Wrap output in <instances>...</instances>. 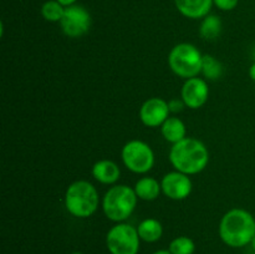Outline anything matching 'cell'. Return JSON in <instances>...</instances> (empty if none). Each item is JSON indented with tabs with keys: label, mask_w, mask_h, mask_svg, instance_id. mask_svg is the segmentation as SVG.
Here are the masks:
<instances>
[{
	"label": "cell",
	"mask_w": 255,
	"mask_h": 254,
	"mask_svg": "<svg viewBox=\"0 0 255 254\" xmlns=\"http://www.w3.org/2000/svg\"><path fill=\"white\" fill-rule=\"evenodd\" d=\"M222 29H223V24H222L221 17L214 14H209L202 19L201 25H199V35L203 40L212 41L219 37V35L222 34Z\"/></svg>",
	"instance_id": "cell-17"
},
{
	"label": "cell",
	"mask_w": 255,
	"mask_h": 254,
	"mask_svg": "<svg viewBox=\"0 0 255 254\" xmlns=\"http://www.w3.org/2000/svg\"><path fill=\"white\" fill-rule=\"evenodd\" d=\"M169 162L176 171L194 176L207 168L209 163V151L206 144L194 137H186L172 144L168 154Z\"/></svg>",
	"instance_id": "cell-1"
},
{
	"label": "cell",
	"mask_w": 255,
	"mask_h": 254,
	"mask_svg": "<svg viewBox=\"0 0 255 254\" xmlns=\"http://www.w3.org/2000/svg\"><path fill=\"white\" fill-rule=\"evenodd\" d=\"M100 202L96 187L85 179L72 182L65 192V208L76 218H89L94 216L99 209Z\"/></svg>",
	"instance_id": "cell-4"
},
{
	"label": "cell",
	"mask_w": 255,
	"mask_h": 254,
	"mask_svg": "<svg viewBox=\"0 0 255 254\" xmlns=\"http://www.w3.org/2000/svg\"><path fill=\"white\" fill-rule=\"evenodd\" d=\"M201 74L207 80L216 81V80H218L223 75V65L213 55H203Z\"/></svg>",
	"instance_id": "cell-18"
},
{
	"label": "cell",
	"mask_w": 255,
	"mask_h": 254,
	"mask_svg": "<svg viewBox=\"0 0 255 254\" xmlns=\"http://www.w3.org/2000/svg\"><path fill=\"white\" fill-rule=\"evenodd\" d=\"M251 246H252V248H253L254 251H255V236H254V238L252 239V242H251Z\"/></svg>",
	"instance_id": "cell-26"
},
{
	"label": "cell",
	"mask_w": 255,
	"mask_h": 254,
	"mask_svg": "<svg viewBox=\"0 0 255 254\" xmlns=\"http://www.w3.org/2000/svg\"><path fill=\"white\" fill-rule=\"evenodd\" d=\"M168 251L172 254H193L196 252V244L189 237L179 236L169 243Z\"/></svg>",
	"instance_id": "cell-20"
},
{
	"label": "cell",
	"mask_w": 255,
	"mask_h": 254,
	"mask_svg": "<svg viewBox=\"0 0 255 254\" xmlns=\"http://www.w3.org/2000/svg\"><path fill=\"white\" fill-rule=\"evenodd\" d=\"M66 7L62 6L57 0H47L42 4L40 12L41 16L49 22H60Z\"/></svg>",
	"instance_id": "cell-19"
},
{
	"label": "cell",
	"mask_w": 255,
	"mask_h": 254,
	"mask_svg": "<svg viewBox=\"0 0 255 254\" xmlns=\"http://www.w3.org/2000/svg\"><path fill=\"white\" fill-rule=\"evenodd\" d=\"M91 173L99 183L114 186L121 177V169L119 164L111 159H100L92 166Z\"/></svg>",
	"instance_id": "cell-13"
},
{
	"label": "cell",
	"mask_w": 255,
	"mask_h": 254,
	"mask_svg": "<svg viewBox=\"0 0 255 254\" xmlns=\"http://www.w3.org/2000/svg\"><path fill=\"white\" fill-rule=\"evenodd\" d=\"M137 202L138 197L133 187L127 184H114L102 197V212L109 221L114 223H122L133 214Z\"/></svg>",
	"instance_id": "cell-3"
},
{
	"label": "cell",
	"mask_w": 255,
	"mask_h": 254,
	"mask_svg": "<svg viewBox=\"0 0 255 254\" xmlns=\"http://www.w3.org/2000/svg\"><path fill=\"white\" fill-rule=\"evenodd\" d=\"M213 4L222 11H232L238 6L239 0H213Z\"/></svg>",
	"instance_id": "cell-21"
},
{
	"label": "cell",
	"mask_w": 255,
	"mask_h": 254,
	"mask_svg": "<svg viewBox=\"0 0 255 254\" xmlns=\"http://www.w3.org/2000/svg\"><path fill=\"white\" fill-rule=\"evenodd\" d=\"M71 254H82L81 252H74V253H71Z\"/></svg>",
	"instance_id": "cell-27"
},
{
	"label": "cell",
	"mask_w": 255,
	"mask_h": 254,
	"mask_svg": "<svg viewBox=\"0 0 255 254\" xmlns=\"http://www.w3.org/2000/svg\"><path fill=\"white\" fill-rule=\"evenodd\" d=\"M59 24L67 37L77 39L89 32L92 24L91 14L86 7L75 4L65 9L64 16Z\"/></svg>",
	"instance_id": "cell-8"
},
{
	"label": "cell",
	"mask_w": 255,
	"mask_h": 254,
	"mask_svg": "<svg viewBox=\"0 0 255 254\" xmlns=\"http://www.w3.org/2000/svg\"><path fill=\"white\" fill-rule=\"evenodd\" d=\"M168 107L171 114H179V112L183 111L186 109V104L182 100V97H173L168 101Z\"/></svg>",
	"instance_id": "cell-22"
},
{
	"label": "cell",
	"mask_w": 255,
	"mask_h": 254,
	"mask_svg": "<svg viewBox=\"0 0 255 254\" xmlns=\"http://www.w3.org/2000/svg\"><path fill=\"white\" fill-rule=\"evenodd\" d=\"M141 241L146 243H156L163 236V226L156 218H146L136 227Z\"/></svg>",
	"instance_id": "cell-16"
},
{
	"label": "cell",
	"mask_w": 255,
	"mask_h": 254,
	"mask_svg": "<svg viewBox=\"0 0 255 254\" xmlns=\"http://www.w3.org/2000/svg\"><path fill=\"white\" fill-rule=\"evenodd\" d=\"M152 254H172V253L168 251V249H159V251L154 252V253Z\"/></svg>",
	"instance_id": "cell-25"
},
{
	"label": "cell",
	"mask_w": 255,
	"mask_h": 254,
	"mask_svg": "<svg viewBox=\"0 0 255 254\" xmlns=\"http://www.w3.org/2000/svg\"><path fill=\"white\" fill-rule=\"evenodd\" d=\"M168 101L161 97H149L139 107L138 116L142 124L146 127L156 128L161 127L163 122L169 117Z\"/></svg>",
	"instance_id": "cell-10"
},
{
	"label": "cell",
	"mask_w": 255,
	"mask_h": 254,
	"mask_svg": "<svg viewBox=\"0 0 255 254\" xmlns=\"http://www.w3.org/2000/svg\"><path fill=\"white\" fill-rule=\"evenodd\" d=\"M57 1H59L62 6L69 7V6H72V5L76 4L77 0H57Z\"/></svg>",
	"instance_id": "cell-23"
},
{
	"label": "cell",
	"mask_w": 255,
	"mask_h": 254,
	"mask_svg": "<svg viewBox=\"0 0 255 254\" xmlns=\"http://www.w3.org/2000/svg\"><path fill=\"white\" fill-rule=\"evenodd\" d=\"M176 9L184 17L199 20L211 14L213 0H174Z\"/></svg>",
	"instance_id": "cell-12"
},
{
	"label": "cell",
	"mask_w": 255,
	"mask_h": 254,
	"mask_svg": "<svg viewBox=\"0 0 255 254\" xmlns=\"http://www.w3.org/2000/svg\"><path fill=\"white\" fill-rule=\"evenodd\" d=\"M162 193L172 201H183L192 193L193 183L191 176L179 171H171L164 174L161 179Z\"/></svg>",
	"instance_id": "cell-9"
},
{
	"label": "cell",
	"mask_w": 255,
	"mask_h": 254,
	"mask_svg": "<svg viewBox=\"0 0 255 254\" xmlns=\"http://www.w3.org/2000/svg\"><path fill=\"white\" fill-rule=\"evenodd\" d=\"M249 77L255 82V62H253L249 67Z\"/></svg>",
	"instance_id": "cell-24"
},
{
	"label": "cell",
	"mask_w": 255,
	"mask_h": 254,
	"mask_svg": "<svg viewBox=\"0 0 255 254\" xmlns=\"http://www.w3.org/2000/svg\"><path fill=\"white\" fill-rule=\"evenodd\" d=\"M121 159L124 166L134 174H146L153 168L156 156L147 142L141 139H131L126 142L121 149Z\"/></svg>",
	"instance_id": "cell-6"
},
{
	"label": "cell",
	"mask_w": 255,
	"mask_h": 254,
	"mask_svg": "<svg viewBox=\"0 0 255 254\" xmlns=\"http://www.w3.org/2000/svg\"><path fill=\"white\" fill-rule=\"evenodd\" d=\"M134 192L137 197L141 201L152 202L156 201L162 194V186L161 182L156 179L154 177L144 176L141 177L133 186Z\"/></svg>",
	"instance_id": "cell-14"
},
{
	"label": "cell",
	"mask_w": 255,
	"mask_h": 254,
	"mask_svg": "<svg viewBox=\"0 0 255 254\" xmlns=\"http://www.w3.org/2000/svg\"><path fill=\"white\" fill-rule=\"evenodd\" d=\"M181 97L188 109H201L209 99L208 84L206 80L198 76L184 80V84L181 89Z\"/></svg>",
	"instance_id": "cell-11"
},
{
	"label": "cell",
	"mask_w": 255,
	"mask_h": 254,
	"mask_svg": "<svg viewBox=\"0 0 255 254\" xmlns=\"http://www.w3.org/2000/svg\"><path fill=\"white\" fill-rule=\"evenodd\" d=\"M222 242L231 248L251 244L255 236V218L243 208H232L222 217L218 228Z\"/></svg>",
	"instance_id": "cell-2"
},
{
	"label": "cell",
	"mask_w": 255,
	"mask_h": 254,
	"mask_svg": "<svg viewBox=\"0 0 255 254\" xmlns=\"http://www.w3.org/2000/svg\"><path fill=\"white\" fill-rule=\"evenodd\" d=\"M139 243L137 228L126 222L116 223L106 234V247L111 254H138Z\"/></svg>",
	"instance_id": "cell-7"
},
{
	"label": "cell",
	"mask_w": 255,
	"mask_h": 254,
	"mask_svg": "<svg viewBox=\"0 0 255 254\" xmlns=\"http://www.w3.org/2000/svg\"><path fill=\"white\" fill-rule=\"evenodd\" d=\"M159 128L162 137L171 144L177 143L187 137L186 124L179 117L169 116Z\"/></svg>",
	"instance_id": "cell-15"
},
{
	"label": "cell",
	"mask_w": 255,
	"mask_h": 254,
	"mask_svg": "<svg viewBox=\"0 0 255 254\" xmlns=\"http://www.w3.org/2000/svg\"><path fill=\"white\" fill-rule=\"evenodd\" d=\"M203 54L189 42L174 45L168 54V66L176 76L183 80L199 76L202 71Z\"/></svg>",
	"instance_id": "cell-5"
}]
</instances>
